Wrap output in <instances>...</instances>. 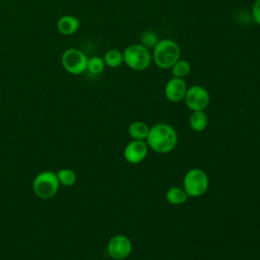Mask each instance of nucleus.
Returning <instances> with one entry per match:
<instances>
[{"label": "nucleus", "instance_id": "obj_20", "mask_svg": "<svg viewBox=\"0 0 260 260\" xmlns=\"http://www.w3.org/2000/svg\"><path fill=\"white\" fill-rule=\"evenodd\" d=\"M252 18L254 22L258 25H260V0H255L252 5Z\"/></svg>", "mask_w": 260, "mask_h": 260}, {"label": "nucleus", "instance_id": "obj_13", "mask_svg": "<svg viewBox=\"0 0 260 260\" xmlns=\"http://www.w3.org/2000/svg\"><path fill=\"white\" fill-rule=\"evenodd\" d=\"M149 127L142 121H134L128 127V134L132 140H146Z\"/></svg>", "mask_w": 260, "mask_h": 260}, {"label": "nucleus", "instance_id": "obj_7", "mask_svg": "<svg viewBox=\"0 0 260 260\" xmlns=\"http://www.w3.org/2000/svg\"><path fill=\"white\" fill-rule=\"evenodd\" d=\"M183 101L185 102L187 108L192 112L204 111L210 103V95L208 90L204 86L194 84L187 88Z\"/></svg>", "mask_w": 260, "mask_h": 260}, {"label": "nucleus", "instance_id": "obj_5", "mask_svg": "<svg viewBox=\"0 0 260 260\" xmlns=\"http://www.w3.org/2000/svg\"><path fill=\"white\" fill-rule=\"evenodd\" d=\"M209 186L207 174L198 168L189 170L183 179V189L189 197H199L206 193Z\"/></svg>", "mask_w": 260, "mask_h": 260}, {"label": "nucleus", "instance_id": "obj_10", "mask_svg": "<svg viewBox=\"0 0 260 260\" xmlns=\"http://www.w3.org/2000/svg\"><path fill=\"white\" fill-rule=\"evenodd\" d=\"M187 88L188 87L184 78L172 77L166 83L165 95L168 101L172 103H179L184 100Z\"/></svg>", "mask_w": 260, "mask_h": 260}, {"label": "nucleus", "instance_id": "obj_18", "mask_svg": "<svg viewBox=\"0 0 260 260\" xmlns=\"http://www.w3.org/2000/svg\"><path fill=\"white\" fill-rule=\"evenodd\" d=\"M105 67H106V64L102 57L92 56L87 60L86 71H88L92 75H99L104 71Z\"/></svg>", "mask_w": 260, "mask_h": 260}, {"label": "nucleus", "instance_id": "obj_4", "mask_svg": "<svg viewBox=\"0 0 260 260\" xmlns=\"http://www.w3.org/2000/svg\"><path fill=\"white\" fill-rule=\"evenodd\" d=\"M32 191L41 199H50L56 195L60 183L57 174L53 171H43L32 180Z\"/></svg>", "mask_w": 260, "mask_h": 260}, {"label": "nucleus", "instance_id": "obj_6", "mask_svg": "<svg viewBox=\"0 0 260 260\" xmlns=\"http://www.w3.org/2000/svg\"><path fill=\"white\" fill-rule=\"evenodd\" d=\"M88 57L77 48L65 50L61 56L62 67L72 75H80L86 71Z\"/></svg>", "mask_w": 260, "mask_h": 260}, {"label": "nucleus", "instance_id": "obj_11", "mask_svg": "<svg viewBox=\"0 0 260 260\" xmlns=\"http://www.w3.org/2000/svg\"><path fill=\"white\" fill-rule=\"evenodd\" d=\"M57 30L63 36H71L75 34L80 27L79 19L71 14L62 15L56 23Z\"/></svg>", "mask_w": 260, "mask_h": 260}, {"label": "nucleus", "instance_id": "obj_19", "mask_svg": "<svg viewBox=\"0 0 260 260\" xmlns=\"http://www.w3.org/2000/svg\"><path fill=\"white\" fill-rule=\"evenodd\" d=\"M158 41V36L152 30H145L140 36V44L149 50L153 49Z\"/></svg>", "mask_w": 260, "mask_h": 260}, {"label": "nucleus", "instance_id": "obj_14", "mask_svg": "<svg viewBox=\"0 0 260 260\" xmlns=\"http://www.w3.org/2000/svg\"><path fill=\"white\" fill-rule=\"evenodd\" d=\"M189 196L181 187H171L166 192V199L172 205H181L188 200Z\"/></svg>", "mask_w": 260, "mask_h": 260}, {"label": "nucleus", "instance_id": "obj_16", "mask_svg": "<svg viewBox=\"0 0 260 260\" xmlns=\"http://www.w3.org/2000/svg\"><path fill=\"white\" fill-rule=\"evenodd\" d=\"M56 174H57L59 183L62 186L70 187L76 183V180H77L76 173L71 169L63 168V169H60Z\"/></svg>", "mask_w": 260, "mask_h": 260}, {"label": "nucleus", "instance_id": "obj_8", "mask_svg": "<svg viewBox=\"0 0 260 260\" xmlns=\"http://www.w3.org/2000/svg\"><path fill=\"white\" fill-rule=\"evenodd\" d=\"M107 252L115 260H124L132 252V242L125 235H115L108 242Z\"/></svg>", "mask_w": 260, "mask_h": 260}, {"label": "nucleus", "instance_id": "obj_17", "mask_svg": "<svg viewBox=\"0 0 260 260\" xmlns=\"http://www.w3.org/2000/svg\"><path fill=\"white\" fill-rule=\"evenodd\" d=\"M172 74L173 77L178 78H185L191 72V64L184 59H179L173 66H172Z\"/></svg>", "mask_w": 260, "mask_h": 260}, {"label": "nucleus", "instance_id": "obj_12", "mask_svg": "<svg viewBox=\"0 0 260 260\" xmlns=\"http://www.w3.org/2000/svg\"><path fill=\"white\" fill-rule=\"evenodd\" d=\"M208 124V117L204 111H193L189 117V126L193 131L202 132Z\"/></svg>", "mask_w": 260, "mask_h": 260}, {"label": "nucleus", "instance_id": "obj_2", "mask_svg": "<svg viewBox=\"0 0 260 260\" xmlns=\"http://www.w3.org/2000/svg\"><path fill=\"white\" fill-rule=\"evenodd\" d=\"M152 50V61L160 69H171L181 57L180 46L172 39L159 40Z\"/></svg>", "mask_w": 260, "mask_h": 260}, {"label": "nucleus", "instance_id": "obj_3", "mask_svg": "<svg viewBox=\"0 0 260 260\" xmlns=\"http://www.w3.org/2000/svg\"><path fill=\"white\" fill-rule=\"evenodd\" d=\"M124 63L132 70L143 71L147 69L152 62L150 50L142 46L140 43H135L127 46L123 51Z\"/></svg>", "mask_w": 260, "mask_h": 260}, {"label": "nucleus", "instance_id": "obj_1", "mask_svg": "<svg viewBox=\"0 0 260 260\" xmlns=\"http://www.w3.org/2000/svg\"><path fill=\"white\" fill-rule=\"evenodd\" d=\"M148 148L157 153H169L178 143V134L173 126L168 123H157L149 128L146 137Z\"/></svg>", "mask_w": 260, "mask_h": 260}, {"label": "nucleus", "instance_id": "obj_9", "mask_svg": "<svg viewBox=\"0 0 260 260\" xmlns=\"http://www.w3.org/2000/svg\"><path fill=\"white\" fill-rule=\"evenodd\" d=\"M148 145L144 140H132L123 150L124 158L131 165H137L144 160L147 155Z\"/></svg>", "mask_w": 260, "mask_h": 260}, {"label": "nucleus", "instance_id": "obj_15", "mask_svg": "<svg viewBox=\"0 0 260 260\" xmlns=\"http://www.w3.org/2000/svg\"><path fill=\"white\" fill-rule=\"evenodd\" d=\"M106 66L110 68H117L124 63L123 52H120L117 49H110L108 50L103 57Z\"/></svg>", "mask_w": 260, "mask_h": 260}]
</instances>
